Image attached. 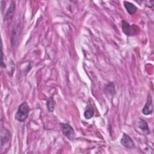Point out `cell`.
<instances>
[{"mask_svg": "<svg viewBox=\"0 0 154 154\" xmlns=\"http://www.w3.org/2000/svg\"><path fill=\"white\" fill-rule=\"evenodd\" d=\"M30 108L26 102H22L19 106L18 109L15 114L14 118L16 120L23 122L26 120L28 117Z\"/></svg>", "mask_w": 154, "mask_h": 154, "instance_id": "6da1fadb", "label": "cell"}, {"mask_svg": "<svg viewBox=\"0 0 154 154\" xmlns=\"http://www.w3.org/2000/svg\"><path fill=\"white\" fill-rule=\"evenodd\" d=\"M120 143L123 146L128 149H131L134 147V143L132 139L125 133L123 134V136L120 140Z\"/></svg>", "mask_w": 154, "mask_h": 154, "instance_id": "5b68a950", "label": "cell"}, {"mask_svg": "<svg viewBox=\"0 0 154 154\" xmlns=\"http://www.w3.org/2000/svg\"><path fill=\"white\" fill-rule=\"evenodd\" d=\"M122 28L123 33L128 36H132L137 34L138 28L135 25H130L125 20L122 22Z\"/></svg>", "mask_w": 154, "mask_h": 154, "instance_id": "3957f363", "label": "cell"}, {"mask_svg": "<svg viewBox=\"0 0 154 154\" xmlns=\"http://www.w3.org/2000/svg\"><path fill=\"white\" fill-rule=\"evenodd\" d=\"M123 4L126 11L129 14H134L137 12V8L132 3L128 1H123Z\"/></svg>", "mask_w": 154, "mask_h": 154, "instance_id": "9c48e42d", "label": "cell"}, {"mask_svg": "<svg viewBox=\"0 0 154 154\" xmlns=\"http://www.w3.org/2000/svg\"><path fill=\"white\" fill-rule=\"evenodd\" d=\"M3 47H2V45H1V66L2 69H4L6 67V65L5 64L4 62V52H3Z\"/></svg>", "mask_w": 154, "mask_h": 154, "instance_id": "7c38bea8", "label": "cell"}, {"mask_svg": "<svg viewBox=\"0 0 154 154\" xmlns=\"http://www.w3.org/2000/svg\"><path fill=\"white\" fill-rule=\"evenodd\" d=\"M137 127L138 128H139L143 134L147 135L149 134L150 133V129L149 127L148 126L147 123L143 119L140 118L138 120H137Z\"/></svg>", "mask_w": 154, "mask_h": 154, "instance_id": "8992f818", "label": "cell"}, {"mask_svg": "<svg viewBox=\"0 0 154 154\" xmlns=\"http://www.w3.org/2000/svg\"><path fill=\"white\" fill-rule=\"evenodd\" d=\"M153 112V104H152V99L150 94L149 93L146 104L144 105L142 113L146 116L150 115Z\"/></svg>", "mask_w": 154, "mask_h": 154, "instance_id": "277c9868", "label": "cell"}, {"mask_svg": "<svg viewBox=\"0 0 154 154\" xmlns=\"http://www.w3.org/2000/svg\"><path fill=\"white\" fill-rule=\"evenodd\" d=\"M15 9H16V5H15V2L14 1H12L10 6L9 7L8 9L7 10L5 15L4 16V21L6 22H11V20L13 19V17L14 16V13L15 11Z\"/></svg>", "mask_w": 154, "mask_h": 154, "instance_id": "52a82bcc", "label": "cell"}, {"mask_svg": "<svg viewBox=\"0 0 154 154\" xmlns=\"http://www.w3.org/2000/svg\"><path fill=\"white\" fill-rule=\"evenodd\" d=\"M46 106L49 112H53L54 110V100L52 97H49L46 102Z\"/></svg>", "mask_w": 154, "mask_h": 154, "instance_id": "8fae6325", "label": "cell"}, {"mask_svg": "<svg viewBox=\"0 0 154 154\" xmlns=\"http://www.w3.org/2000/svg\"><path fill=\"white\" fill-rule=\"evenodd\" d=\"M11 133L6 128H2L1 131V147H2L3 145L8 143L10 139Z\"/></svg>", "mask_w": 154, "mask_h": 154, "instance_id": "ba28073f", "label": "cell"}, {"mask_svg": "<svg viewBox=\"0 0 154 154\" xmlns=\"http://www.w3.org/2000/svg\"><path fill=\"white\" fill-rule=\"evenodd\" d=\"M60 128L62 132V134L70 141H73L76 138L75 132L73 128L68 123H60Z\"/></svg>", "mask_w": 154, "mask_h": 154, "instance_id": "7a4b0ae2", "label": "cell"}, {"mask_svg": "<svg viewBox=\"0 0 154 154\" xmlns=\"http://www.w3.org/2000/svg\"><path fill=\"white\" fill-rule=\"evenodd\" d=\"M94 112L93 107L91 105H87V108L84 112V117L87 119H90L94 116Z\"/></svg>", "mask_w": 154, "mask_h": 154, "instance_id": "30bf717a", "label": "cell"}]
</instances>
